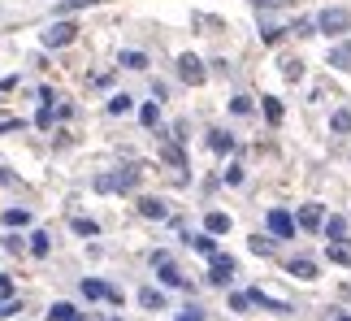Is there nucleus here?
Here are the masks:
<instances>
[{
    "instance_id": "412c9836",
    "label": "nucleus",
    "mask_w": 351,
    "mask_h": 321,
    "mask_svg": "<svg viewBox=\"0 0 351 321\" xmlns=\"http://www.w3.org/2000/svg\"><path fill=\"white\" fill-rule=\"evenodd\" d=\"M326 257H330V265L351 270V239H343V243H326Z\"/></svg>"
},
{
    "instance_id": "2f4dec72",
    "label": "nucleus",
    "mask_w": 351,
    "mask_h": 321,
    "mask_svg": "<svg viewBox=\"0 0 351 321\" xmlns=\"http://www.w3.org/2000/svg\"><path fill=\"white\" fill-rule=\"evenodd\" d=\"M48 252H52V235L48 230H35L31 235V257H48Z\"/></svg>"
},
{
    "instance_id": "aec40b11",
    "label": "nucleus",
    "mask_w": 351,
    "mask_h": 321,
    "mask_svg": "<svg viewBox=\"0 0 351 321\" xmlns=\"http://www.w3.org/2000/svg\"><path fill=\"white\" fill-rule=\"evenodd\" d=\"M48 321H87V313H78L74 304H65V300H57L48 309Z\"/></svg>"
},
{
    "instance_id": "c9c22d12",
    "label": "nucleus",
    "mask_w": 351,
    "mask_h": 321,
    "mask_svg": "<svg viewBox=\"0 0 351 321\" xmlns=\"http://www.w3.org/2000/svg\"><path fill=\"white\" fill-rule=\"evenodd\" d=\"M35 126L39 130H52V126H57V109H48V104H44V109L35 113Z\"/></svg>"
},
{
    "instance_id": "393cba45",
    "label": "nucleus",
    "mask_w": 351,
    "mask_h": 321,
    "mask_svg": "<svg viewBox=\"0 0 351 321\" xmlns=\"http://www.w3.org/2000/svg\"><path fill=\"white\" fill-rule=\"evenodd\" d=\"M261 113L269 126H282V100L278 96H261Z\"/></svg>"
},
{
    "instance_id": "72a5a7b5",
    "label": "nucleus",
    "mask_w": 351,
    "mask_h": 321,
    "mask_svg": "<svg viewBox=\"0 0 351 321\" xmlns=\"http://www.w3.org/2000/svg\"><path fill=\"white\" fill-rule=\"evenodd\" d=\"M256 304H252V296L247 291H230V313H252Z\"/></svg>"
},
{
    "instance_id": "b1692460",
    "label": "nucleus",
    "mask_w": 351,
    "mask_h": 321,
    "mask_svg": "<svg viewBox=\"0 0 351 321\" xmlns=\"http://www.w3.org/2000/svg\"><path fill=\"white\" fill-rule=\"evenodd\" d=\"M78 287H83V296H87V300H109V296H113V287H109V283H100V278H83Z\"/></svg>"
},
{
    "instance_id": "dca6fc26",
    "label": "nucleus",
    "mask_w": 351,
    "mask_h": 321,
    "mask_svg": "<svg viewBox=\"0 0 351 321\" xmlns=\"http://www.w3.org/2000/svg\"><path fill=\"white\" fill-rule=\"evenodd\" d=\"M156 152H160V160H169L173 169H186V152L178 148V139H160V148H156Z\"/></svg>"
},
{
    "instance_id": "a211bd4d",
    "label": "nucleus",
    "mask_w": 351,
    "mask_h": 321,
    "mask_svg": "<svg viewBox=\"0 0 351 321\" xmlns=\"http://www.w3.org/2000/svg\"><path fill=\"white\" fill-rule=\"evenodd\" d=\"M247 248L256 252V257H274V252H278V239H274V235H269V230H265V235H261V230H256V235L247 239Z\"/></svg>"
},
{
    "instance_id": "4be33fe9",
    "label": "nucleus",
    "mask_w": 351,
    "mask_h": 321,
    "mask_svg": "<svg viewBox=\"0 0 351 321\" xmlns=\"http://www.w3.org/2000/svg\"><path fill=\"white\" fill-rule=\"evenodd\" d=\"M113 182H117V191H134L139 187V165H121L113 174Z\"/></svg>"
},
{
    "instance_id": "f257e3e1",
    "label": "nucleus",
    "mask_w": 351,
    "mask_h": 321,
    "mask_svg": "<svg viewBox=\"0 0 351 321\" xmlns=\"http://www.w3.org/2000/svg\"><path fill=\"white\" fill-rule=\"evenodd\" d=\"M317 35H330V39L351 35V9H343V5L321 9V13H317Z\"/></svg>"
},
{
    "instance_id": "5701e85b",
    "label": "nucleus",
    "mask_w": 351,
    "mask_h": 321,
    "mask_svg": "<svg viewBox=\"0 0 351 321\" xmlns=\"http://www.w3.org/2000/svg\"><path fill=\"white\" fill-rule=\"evenodd\" d=\"M0 222H5L9 230H26V226H31V209H18V204H13V209H5V217H0Z\"/></svg>"
},
{
    "instance_id": "f03ea898",
    "label": "nucleus",
    "mask_w": 351,
    "mask_h": 321,
    "mask_svg": "<svg viewBox=\"0 0 351 321\" xmlns=\"http://www.w3.org/2000/svg\"><path fill=\"white\" fill-rule=\"evenodd\" d=\"M265 230L274 239H295L300 235V222H295V213H287V209H269L265 213Z\"/></svg>"
},
{
    "instance_id": "423d86ee",
    "label": "nucleus",
    "mask_w": 351,
    "mask_h": 321,
    "mask_svg": "<svg viewBox=\"0 0 351 321\" xmlns=\"http://www.w3.org/2000/svg\"><path fill=\"white\" fill-rule=\"evenodd\" d=\"M234 274H239V261L230 252H217V257H213V270H208V287H230Z\"/></svg>"
},
{
    "instance_id": "473e14b6",
    "label": "nucleus",
    "mask_w": 351,
    "mask_h": 321,
    "mask_svg": "<svg viewBox=\"0 0 351 321\" xmlns=\"http://www.w3.org/2000/svg\"><path fill=\"white\" fill-rule=\"evenodd\" d=\"M70 230H74V235H83V239H96V235H100V226L91 222V217H74V222H70Z\"/></svg>"
},
{
    "instance_id": "1a4fd4ad",
    "label": "nucleus",
    "mask_w": 351,
    "mask_h": 321,
    "mask_svg": "<svg viewBox=\"0 0 351 321\" xmlns=\"http://www.w3.org/2000/svg\"><path fill=\"white\" fill-rule=\"evenodd\" d=\"M134 209H139V217H147V222H165L169 217V209H165V200H160V195H139V204H134Z\"/></svg>"
},
{
    "instance_id": "de8ad7c7",
    "label": "nucleus",
    "mask_w": 351,
    "mask_h": 321,
    "mask_svg": "<svg viewBox=\"0 0 351 321\" xmlns=\"http://www.w3.org/2000/svg\"><path fill=\"white\" fill-rule=\"evenodd\" d=\"M334 321H351V313H334Z\"/></svg>"
},
{
    "instance_id": "37998d69",
    "label": "nucleus",
    "mask_w": 351,
    "mask_h": 321,
    "mask_svg": "<svg viewBox=\"0 0 351 321\" xmlns=\"http://www.w3.org/2000/svg\"><path fill=\"white\" fill-rule=\"evenodd\" d=\"M160 265H173V257H169L165 248H156V252H152V270H160Z\"/></svg>"
},
{
    "instance_id": "f8f14e48",
    "label": "nucleus",
    "mask_w": 351,
    "mask_h": 321,
    "mask_svg": "<svg viewBox=\"0 0 351 321\" xmlns=\"http://www.w3.org/2000/svg\"><path fill=\"white\" fill-rule=\"evenodd\" d=\"M287 35H291V31H287L282 22H274L269 13H261V44H282Z\"/></svg>"
},
{
    "instance_id": "6ab92c4d",
    "label": "nucleus",
    "mask_w": 351,
    "mask_h": 321,
    "mask_svg": "<svg viewBox=\"0 0 351 321\" xmlns=\"http://www.w3.org/2000/svg\"><path fill=\"white\" fill-rule=\"evenodd\" d=\"M139 304H143L147 313H160V309H169L165 291H156V287H143V291H139Z\"/></svg>"
},
{
    "instance_id": "cd10ccee",
    "label": "nucleus",
    "mask_w": 351,
    "mask_h": 321,
    "mask_svg": "<svg viewBox=\"0 0 351 321\" xmlns=\"http://www.w3.org/2000/svg\"><path fill=\"white\" fill-rule=\"evenodd\" d=\"M96 5H104V0H61V5L52 9V13H57V18H65V13H78V9H96Z\"/></svg>"
},
{
    "instance_id": "a878e982",
    "label": "nucleus",
    "mask_w": 351,
    "mask_h": 321,
    "mask_svg": "<svg viewBox=\"0 0 351 321\" xmlns=\"http://www.w3.org/2000/svg\"><path fill=\"white\" fill-rule=\"evenodd\" d=\"M278 65H282V78H287V83H300L304 78V61L300 57H282Z\"/></svg>"
},
{
    "instance_id": "9d476101",
    "label": "nucleus",
    "mask_w": 351,
    "mask_h": 321,
    "mask_svg": "<svg viewBox=\"0 0 351 321\" xmlns=\"http://www.w3.org/2000/svg\"><path fill=\"white\" fill-rule=\"evenodd\" d=\"M347 230H351V222L343 217V213H330V217H326V230H321V235H326V243H343Z\"/></svg>"
},
{
    "instance_id": "4c0bfd02",
    "label": "nucleus",
    "mask_w": 351,
    "mask_h": 321,
    "mask_svg": "<svg viewBox=\"0 0 351 321\" xmlns=\"http://www.w3.org/2000/svg\"><path fill=\"white\" fill-rule=\"evenodd\" d=\"M230 113H234V117H247V113H252V96H234V100H230Z\"/></svg>"
},
{
    "instance_id": "79ce46f5",
    "label": "nucleus",
    "mask_w": 351,
    "mask_h": 321,
    "mask_svg": "<svg viewBox=\"0 0 351 321\" xmlns=\"http://www.w3.org/2000/svg\"><path fill=\"white\" fill-rule=\"evenodd\" d=\"M178 321H208V317H204V309H199V304H191V309H182Z\"/></svg>"
},
{
    "instance_id": "2eb2a0df",
    "label": "nucleus",
    "mask_w": 351,
    "mask_h": 321,
    "mask_svg": "<svg viewBox=\"0 0 351 321\" xmlns=\"http://www.w3.org/2000/svg\"><path fill=\"white\" fill-rule=\"evenodd\" d=\"M208 148L217 152V156H230L234 152V135H230V130H221V126H213L208 130Z\"/></svg>"
},
{
    "instance_id": "a18cd8bd",
    "label": "nucleus",
    "mask_w": 351,
    "mask_h": 321,
    "mask_svg": "<svg viewBox=\"0 0 351 321\" xmlns=\"http://www.w3.org/2000/svg\"><path fill=\"white\" fill-rule=\"evenodd\" d=\"M247 5H256V9H282V5H291V0H247Z\"/></svg>"
},
{
    "instance_id": "c85d7f7f",
    "label": "nucleus",
    "mask_w": 351,
    "mask_h": 321,
    "mask_svg": "<svg viewBox=\"0 0 351 321\" xmlns=\"http://www.w3.org/2000/svg\"><path fill=\"white\" fill-rule=\"evenodd\" d=\"M130 109H134V96H130V91H117V96H109V113H113V117L130 113Z\"/></svg>"
},
{
    "instance_id": "20e7f679",
    "label": "nucleus",
    "mask_w": 351,
    "mask_h": 321,
    "mask_svg": "<svg viewBox=\"0 0 351 321\" xmlns=\"http://www.w3.org/2000/svg\"><path fill=\"white\" fill-rule=\"evenodd\" d=\"M178 78L186 87H204L208 83V65L199 57H191V52H182V57H178Z\"/></svg>"
},
{
    "instance_id": "e433bc0d",
    "label": "nucleus",
    "mask_w": 351,
    "mask_h": 321,
    "mask_svg": "<svg viewBox=\"0 0 351 321\" xmlns=\"http://www.w3.org/2000/svg\"><path fill=\"white\" fill-rule=\"evenodd\" d=\"M0 243H5V252H13V257H22V252H26V243H22V235H18V230H13V235H5Z\"/></svg>"
},
{
    "instance_id": "bb28decb",
    "label": "nucleus",
    "mask_w": 351,
    "mask_h": 321,
    "mask_svg": "<svg viewBox=\"0 0 351 321\" xmlns=\"http://www.w3.org/2000/svg\"><path fill=\"white\" fill-rule=\"evenodd\" d=\"M139 122L152 130V126H160V100H147V104H139Z\"/></svg>"
},
{
    "instance_id": "f3484780",
    "label": "nucleus",
    "mask_w": 351,
    "mask_h": 321,
    "mask_svg": "<svg viewBox=\"0 0 351 321\" xmlns=\"http://www.w3.org/2000/svg\"><path fill=\"white\" fill-rule=\"evenodd\" d=\"M204 230H208V235H230V213L208 209V213H204Z\"/></svg>"
},
{
    "instance_id": "ddd939ff",
    "label": "nucleus",
    "mask_w": 351,
    "mask_h": 321,
    "mask_svg": "<svg viewBox=\"0 0 351 321\" xmlns=\"http://www.w3.org/2000/svg\"><path fill=\"white\" fill-rule=\"evenodd\" d=\"M186 243H191V252H199V257H217V235H208V230H199V235H186Z\"/></svg>"
},
{
    "instance_id": "f704fd0d",
    "label": "nucleus",
    "mask_w": 351,
    "mask_h": 321,
    "mask_svg": "<svg viewBox=\"0 0 351 321\" xmlns=\"http://www.w3.org/2000/svg\"><path fill=\"white\" fill-rule=\"evenodd\" d=\"M26 122H22V117L18 113H5V109H0V135H9V130H22Z\"/></svg>"
},
{
    "instance_id": "7c9ffc66",
    "label": "nucleus",
    "mask_w": 351,
    "mask_h": 321,
    "mask_svg": "<svg viewBox=\"0 0 351 321\" xmlns=\"http://www.w3.org/2000/svg\"><path fill=\"white\" fill-rule=\"evenodd\" d=\"M287 31H291L295 39H308V35H317V18H295Z\"/></svg>"
},
{
    "instance_id": "4468645a",
    "label": "nucleus",
    "mask_w": 351,
    "mask_h": 321,
    "mask_svg": "<svg viewBox=\"0 0 351 321\" xmlns=\"http://www.w3.org/2000/svg\"><path fill=\"white\" fill-rule=\"evenodd\" d=\"M330 135L334 139H351V109H347V104L330 113Z\"/></svg>"
},
{
    "instance_id": "7ed1b4c3",
    "label": "nucleus",
    "mask_w": 351,
    "mask_h": 321,
    "mask_svg": "<svg viewBox=\"0 0 351 321\" xmlns=\"http://www.w3.org/2000/svg\"><path fill=\"white\" fill-rule=\"evenodd\" d=\"M326 204H317V200H308V204H300V213H295V222H300V230H308V235H321L326 230Z\"/></svg>"
},
{
    "instance_id": "58836bf2",
    "label": "nucleus",
    "mask_w": 351,
    "mask_h": 321,
    "mask_svg": "<svg viewBox=\"0 0 351 321\" xmlns=\"http://www.w3.org/2000/svg\"><path fill=\"white\" fill-rule=\"evenodd\" d=\"M91 187H96V191H117L113 174H96V182H91Z\"/></svg>"
},
{
    "instance_id": "a19ab883",
    "label": "nucleus",
    "mask_w": 351,
    "mask_h": 321,
    "mask_svg": "<svg viewBox=\"0 0 351 321\" xmlns=\"http://www.w3.org/2000/svg\"><path fill=\"white\" fill-rule=\"evenodd\" d=\"M221 178L230 182V187H239V182H243V165H226V174H221Z\"/></svg>"
},
{
    "instance_id": "39448f33",
    "label": "nucleus",
    "mask_w": 351,
    "mask_h": 321,
    "mask_svg": "<svg viewBox=\"0 0 351 321\" xmlns=\"http://www.w3.org/2000/svg\"><path fill=\"white\" fill-rule=\"evenodd\" d=\"M74 39H78V26H74L70 18H57V22L44 31V48H70Z\"/></svg>"
},
{
    "instance_id": "49530a36",
    "label": "nucleus",
    "mask_w": 351,
    "mask_h": 321,
    "mask_svg": "<svg viewBox=\"0 0 351 321\" xmlns=\"http://www.w3.org/2000/svg\"><path fill=\"white\" fill-rule=\"evenodd\" d=\"M0 187H18V174H13V169H5V165H0Z\"/></svg>"
},
{
    "instance_id": "c756f323",
    "label": "nucleus",
    "mask_w": 351,
    "mask_h": 321,
    "mask_svg": "<svg viewBox=\"0 0 351 321\" xmlns=\"http://www.w3.org/2000/svg\"><path fill=\"white\" fill-rule=\"evenodd\" d=\"M117 65H121V70H147V57H143V52H134V48H126L117 57Z\"/></svg>"
},
{
    "instance_id": "c03bdc74",
    "label": "nucleus",
    "mask_w": 351,
    "mask_h": 321,
    "mask_svg": "<svg viewBox=\"0 0 351 321\" xmlns=\"http://www.w3.org/2000/svg\"><path fill=\"white\" fill-rule=\"evenodd\" d=\"M0 300H13V278L0 274Z\"/></svg>"
},
{
    "instance_id": "9b49d317",
    "label": "nucleus",
    "mask_w": 351,
    "mask_h": 321,
    "mask_svg": "<svg viewBox=\"0 0 351 321\" xmlns=\"http://www.w3.org/2000/svg\"><path fill=\"white\" fill-rule=\"evenodd\" d=\"M326 65H330V70H339V74H347V70H351V39H343V44H334V48H330Z\"/></svg>"
},
{
    "instance_id": "6e6552de",
    "label": "nucleus",
    "mask_w": 351,
    "mask_h": 321,
    "mask_svg": "<svg viewBox=\"0 0 351 321\" xmlns=\"http://www.w3.org/2000/svg\"><path fill=\"white\" fill-rule=\"evenodd\" d=\"M287 278H295V283H317V261L313 257H291L287 261Z\"/></svg>"
},
{
    "instance_id": "ea45409f",
    "label": "nucleus",
    "mask_w": 351,
    "mask_h": 321,
    "mask_svg": "<svg viewBox=\"0 0 351 321\" xmlns=\"http://www.w3.org/2000/svg\"><path fill=\"white\" fill-rule=\"evenodd\" d=\"M13 313H22V300L13 296V300H0V317H13Z\"/></svg>"
},
{
    "instance_id": "0eeeda50",
    "label": "nucleus",
    "mask_w": 351,
    "mask_h": 321,
    "mask_svg": "<svg viewBox=\"0 0 351 321\" xmlns=\"http://www.w3.org/2000/svg\"><path fill=\"white\" fill-rule=\"evenodd\" d=\"M247 296H252V304H256V309H269V313H278V317H287V313H295V304H287V300H278V296H269L265 287H252Z\"/></svg>"
}]
</instances>
